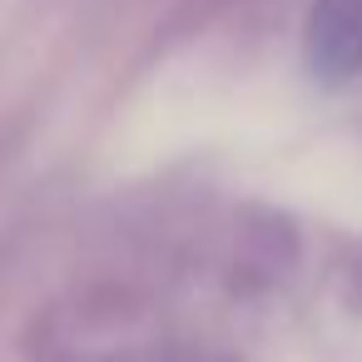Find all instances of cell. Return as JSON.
<instances>
[{"label": "cell", "mask_w": 362, "mask_h": 362, "mask_svg": "<svg viewBox=\"0 0 362 362\" xmlns=\"http://www.w3.org/2000/svg\"><path fill=\"white\" fill-rule=\"evenodd\" d=\"M303 65L322 90L362 75V0H313L303 21Z\"/></svg>", "instance_id": "cell-1"}, {"label": "cell", "mask_w": 362, "mask_h": 362, "mask_svg": "<svg viewBox=\"0 0 362 362\" xmlns=\"http://www.w3.org/2000/svg\"><path fill=\"white\" fill-rule=\"evenodd\" d=\"M100 362H233V357H214V352H189V347H139V352H115Z\"/></svg>", "instance_id": "cell-2"}]
</instances>
